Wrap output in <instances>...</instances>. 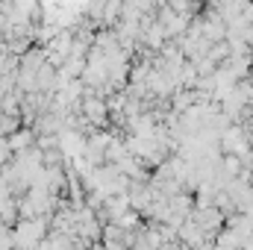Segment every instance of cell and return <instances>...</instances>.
Masks as SVG:
<instances>
[{"label": "cell", "instance_id": "1", "mask_svg": "<svg viewBox=\"0 0 253 250\" xmlns=\"http://www.w3.org/2000/svg\"><path fill=\"white\" fill-rule=\"evenodd\" d=\"M44 233H47L44 218H21V221L12 227L15 248H21V250H33L36 245H42V242H44Z\"/></svg>", "mask_w": 253, "mask_h": 250}, {"label": "cell", "instance_id": "2", "mask_svg": "<svg viewBox=\"0 0 253 250\" xmlns=\"http://www.w3.org/2000/svg\"><path fill=\"white\" fill-rule=\"evenodd\" d=\"M253 147L251 135H248V129L242 124H230L221 135H218V150H221V156H245L248 150Z\"/></svg>", "mask_w": 253, "mask_h": 250}, {"label": "cell", "instance_id": "3", "mask_svg": "<svg viewBox=\"0 0 253 250\" xmlns=\"http://www.w3.org/2000/svg\"><path fill=\"white\" fill-rule=\"evenodd\" d=\"M248 242H251V239H245V236H239V233H233V230L224 227V230L212 239V248L215 250H242Z\"/></svg>", "mask_w": 253, "mask_h": 250}]
</instances>
